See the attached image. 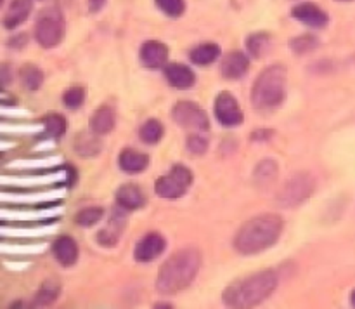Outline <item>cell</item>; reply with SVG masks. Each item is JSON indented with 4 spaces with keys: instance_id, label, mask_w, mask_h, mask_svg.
Here are the masks:
<instances>
[{
    "instance_id": "6da1fadb",
    "label": "cell",
    "mask_w": 355,
    "mask_h": 309,
    "mask_svg": "<svg viewBox=\"0 0 355 309\" xmlns=\"http://www.w3.org/2000/svg\"><path fill=\"white\" fill-rule=\"evenodd\" d=\"M201 267V253L194 247H186L173 253L162 264L156 278V290L159 294L173 295L189 287Z\"/></svg>"
},
{
    "instance_id": "7a4b0ae2",
    "label": "cell",
    "mask_w": 355,
    "mask_h": 309,
    "mask_svg": "<svg viewBox=\"0 0 355 309\" xmlns=\"http://www.w3.org/2000/svg\"><path fill=\"white\" fill-rule=\"evenodd\" d=\"M276 287L277 274L274 271H259L232 281L224 292V304L234 309L255 308L267 301L274 294Z\"/></svg>"
},
{
    "instance_id": "3957f363",
    "label": "cell",
    "mask_w": 355,
    "mask_h": 309,
    "mask_svg": "<svg viewBox=\"0 0 355 309\" xmlns=\"http://www.w3.org/2000/svg\"><path fill=\"white\" fill-rule=\"evenodd\" d=\"M283 233V217L277 214H260L246 221L234 238V249L243 256L260 253L272 247Z\"/></svg>"
},
{
    "instance_id": "277c9868",
    "label": "cell",
    "mask_w": 355,
    "mask_h": 309,
    "mask_svg": "<svg viewBox=\"0 0 355 309\" xmlns=\"http://www.w3.org/2000/svg\"><path fill=\"white\" fill-rule=\"evenodd\" d=\"M288 69L283 65H270L257 76L252 89V103L257 110H274L286 97Z\"/></svg>"
},
{
    "instance_id": "5b68a950",
    "label": "cell",
    "mask_w": 355,
    "mask_h": 309,
    "mask_svg": "<svg viewBox=\"0 0 355 309\" xmlns=\"http://www.w3.org/2000/svg\"><path fill=\"white\" fill-rule=\"evenodd\" d=\"M66 197V187H40V190H14L0 187V205L14 207H33V205H52Z\"/></svg>"
},
{
    "instance_id": "8992f818",
    "label": "cell",
    "mask_w": 355,
    "mask_h": 309,
    "mask_svg": "<svg viewBox=\"0 0 355 309\" xmlns=\"http://www.w3.org/2000/svg\"><path fill=\"white\" fill-rule=\"evenodd\" d=\"M71 179L69 169L54 170V172H21V174H0V187H14V190H40L52 187Z\"/></svg>"
},
{
    "instance_id": "52a82bcc",
    "label": "cell",
    "mask_w": 355,
    "mask_h": 309,
    "mask_svg": "<svg viewBox=\"0 0 355 309\" xmlns=\"http://www.w3.org/2000/svg\"><path fill=\"white\" fill-rule=\"evenodd\" d=\"M64 30L66 24L61 10L55 7H49L38 14L37 23H35V38L42 47L52 49L61 44Z\"/></svg>"
},
{
    "instance_id": "ba28073f",
    "label": "cell",
    "mask_w": 355,
    "mask_h": 309,
    "mask_svg": "<svg viewBox=\"0 0 355 309\" xmlns=\"http://www.w3.org/2000/svg\"><path fill=\"white\" fill-rule=\"evenodd\" d=\"M315 190L314 177L309 172H297L284 183L277 194V201L284 208H295L307 201Z\"/></svg>"
},
{
    "instance_id": "9c48e42d",
    "label": "cell",
    "mask_w": 355,
    "mask_h": 309,
    "mask_svg": "<svg viewBox=\"0 0 355 309\" xmlns=\"http://www.w3.org/2000/svg\"><path fill=\"white\" fill-rule=\"evenodd\" d=\"M193 184V172L186 165H173L166 176H162L155 184V191L159 198L175 200L180 198Z\"/></svg>"
},
{
    "instance_id": "30bf717a",
    "label": "cell",
    "mask_w": 355,
    "mask_h": 309,
    "mask_svg": "<svg viewBox=\"0 0 355 309\" xmlns=\"http://www.w3.org/2000/svg\"><path fill=\"white\" fill-rule=\"evenodd\" d=\"M62 214V205L52 203L49 207H0V221L6 222H40L52 221Z\"/></svg>"
},
{
    "instance_id": "8fae6325",
    "label": "cell",
    "mask_w": 355,
    "mask_h": 309,
    "mask_svg": "<svg viewBox=\"0 0 355 309\" xmlns=\"http://www.w3.org/2000/svg\"><path fill=\"white\" fill-rule=\"evenodd\" d=\"M172 117L180 127L193 132H207L210 128V120L203 108L193 101H179L172 110Z\"/></svg>"
},
{
    "instance_id": "7c38bea8",
    "label": "cell",
    "mask_w": 355,
    "mask_h": 309,
    "mask_svg": "<svg viewBox=\"0 0 355 309\" xmlns=\"http://www.w3.org/2000/svg\"><path fill=\"white\" fill-rule=\"evenodd\" d=\"M215 117L224 127H238L243 124V110L231 92H220L215 99Z\"/></svg>"
},
{
    "instance_id": "4fadbf2b",
    "label": "cell",
    "mask_w": 355,
    "mask_h": 309,
    "mask_svg": "<svg viewBox=\"0 0 355 309\" xmlns=\"http://www.w3.org/2000/svg\"><path fill=\"white\" fill-rule=\"evenodd\" d=\"M58 231L55 224L40 226H2L0 224V240H37L54 235Z\"/></svg>"
},
{
    "instance_id": "5bb4252c",
    "label": "cell",
    "mask_w": 355,
    "mask_h": 309,
    "mask_svg": "<svg viewBox=\"0 0 355 309\" xmlns=\"http://www.w3.org/2000/svg\"><path fill=\"white\" fill-rule=\"evenodd\" d=\"M166 249V240L165 236L159 235V233L153 231L148 235L142 236L137 242L134 249V257L139 262H149V260H155L165 252Z\"/></svg>"
},
{
    "instance_id": "9a60e30c",
    "label": "cell",
    "mask_w": 355,
    "mask_h": 309,
    "mask_svg": "<svg viewBox=\"0 0 355 309\" xmlns=\"http://www.w3.org/2000/svg\"><path fill=\"white\" fill-rule=\"evenodd\" d=\"M127 212L128 210H125V208L120 207V205L114 208L113 214H111L107 228L101 229V231L97 233V242H99L101 245L104 247L116 245L118 238H120V233L123 231L125 224H127Z\"/></svg>"
},
{
    "instance_id": "2e32d148",
    "label": "cell",
    "mask_w": 355,
    "mask_h": 309,
    "mask_svg": "<svg viewBox=\"0 0 355 309\" xmlns=\"http://www.w3.org/2000/svg\"><path fill=\"white\" fill-rule=\"evenodd\" d=\"M291 16L311 28H324L329 23V16L326 14V10H322L321 7L312 2L295 6L293 10H291Z\"/></svg>"
},
{
    "instance_id": "e0dca14e",
    "label": "cell",
    "mask_w": 355,
    "mask_h": 309,
    "mask_svg": "<svg viewBox=\"0 0 355 309\" xmlns=\"http://www.w3.org/2000/svg\"><path fill=\"white\" fill-rule=\"evenodd\" d=\"M250 68V59L245 52L232 51L222 58L220 62V73L222 76L229 80H238L246 75Z\"/></svg>"
},
{
    "instance_id": "ac0fdd59",
    "label": "cell",
    "mask_w": 355,
    "mask_h": 309,
    "mask_svg": "<svg viewBox=\"0 0 355 309\" xmlns=\"http://www.w3.org/2000/svg\"><path fill=\"white\" fill-rule=\"evenodd\" d=\"M166 59H168V47L163 42L149 40L141 47V61L146 68H163L166 65Z\"/></svg>"
},
{
    "instance_id": "d6986e66",
    "label": "cell",
    "mask_w": 355,
    "mask_h": 309,
    "mask_svg": "<svg viewBox=\"0 0 355 309\" xmlns=\"http://www.w3.org/2000/svg\"><path fill=\"white\" fill-rule=\"evenodd\" d=\"M165 78L170 85L179 90L191 89L196 82V75H194L193 69L186 65H179V62L165 65Z\"/></svg>"
},
{
    "instance_id": "ffe728a7",
    "label": "cell",
    "mask_w": 355,
    "mask_h": 309,
    "mask_svg": "<svg viewBox=\"0 0 355 309\" xmlns=\"http://www.w3.org/2000/svg\"><path fill=\"white\" fill-rule=\"evenodd\" d=\"M31 10H33V0H12L3 16L2 24L7 30H14L30 17Z\"/></svg>"
},
{
    "instance_id": "44dd1931",
    "label": "cell",
    "mask_w": 355,
    "mask_h": 309,
    "mask_svg": "<svg viewBox=\"0 0 355 309\" xmlns=\"http://www.w3.org/2000/svg\"><path fill=\"white\" fill-rule=\"evenodd\" d=\"M118 165H120V169L123 172L139 174L148 169L149 155L148 153L137 151L134 148H125L121 149L120 156H118Z\"/></svg>"
},
{
    "instance_id": "7402d4cb",
    "label": "cell",
    "mask_w": 355,
    "mask_h": 309,
    "mask_svg": "<svg viewBox=\"0 0 355 309\" xmlns=\"http://www.w3.org/2000/svg\"><path fill=\"white\" fill-rule=\"evenodd\" d=\"M52 252H54L58 262L64 267L73 266L78 259V245L68 235H62L55 240L54 245H52Z\"/></svg>"
},
{
    "instance_id": "603a6c76",
    "label": "cell",
    "mask_w": 355,
    "mask_h": 309,
    "mask_svg": "<svg viewBox=\"0 0 355 309\" xmlns=\"http://www.w3.org/2000/svg\"><path fill=\"white\" fill-rule=\"evenodd\" d=\"M61 156H44V158H24V160H14L10 162V170H19V172H40L45 169H54V167L61 165Z\"/></svg>"
},
{
    "instance_id": "cb8c5ba5",
    "label": "cell",
    "mask_w": 355,
    "mask_h": 309,
    "mask_svg": "<svg viewBox=\"0 0 355 309\" xmlns=\"http://www.w3.org/2000/svg\"><path fill=\"white\" fill-rule=\"evenodd\" d=\"M116 203L125 210H137L146 203V197L142 190L135 184H123L116 191Z\"/></svg>"
},
{
    "instance_id": "d4e9b609",
    "label": "cell",
    "mask_w": 355,
    "mask_h": 309,
    "mask_svg": "<svg viewBox=\"0 0 355 309\" xmlns=\"http://www.w3.org/2000/svg\"><path fill=\"white\" fill-rule=\"evenodd\" d=\"M114 124H116V113L113 108L104 104L90 118V131L96 132L97 135H106L113 131Z\"/></svg>"
},
{
    "instance_id": "484cf974",
    "label": "cell",
    "mask_w": 355,
    "mask_h": 309,
    "mask_svg": "<svg viewBox=\"0 0 355 309\" xmlns=\"http://www.w3.org/2000/svg\"><path fill=\"white\" fill-rule=\"evenodd\" d=\"M47 249L45 243H23V240H6L0 242V253L6 256H35Z\"/></svg>"
},
{
    "instance_id": "4316f807",
    "label": "cell",
    "mask_w": 355,
    "mask_h": 309,
    "mask_svg": "<svg viewBox=\"0 0 355 309\" xmlns=\"http://www.w3.org/2000/svg\"><path fill=\"white\" fill-rule=\"evenodd\" d=\"M277 174H279L277 163L274 162V160L267 158L257 163L255 170H253V181H255L257 187L266 190V187L272 186L274 181L277 179Z\"/></svg>"
},
{
    "instance_id": "83f0119b",
    "label": "cell",
    "mask_w": 355,
    "mask_h": 309,
    "mask_svg": "<svg viewBox=\"0 0 355 309\" xmlns=\"http://www.w3.org/2000/svg\"><path fill=\"white\" fill-rule=\"evenodd\" d=\"M101 148H103V142L96 132H82V134L76 135L75 151L80 156H96L99 155Z\"/></svg>"
},
{
    "instance_id": "f1b7e54d",
    "label": "cell",
    "mask_w": 355,
    "mask_h": 309,
    "mask_svg": "<svg viewBox=\"0 0 355 309\" xmlns=\"http://www.w3.org/2000/svg\"><path fill=\"white\" fill-rule=\"evenodd\" d=\"M218 56H220V47H218L217 44H210V42H208V44H201L198 45V47H194L193 51H191L189 58L194 65L207 66L211 65L214 61H217Z\"/></svg>"
},
{
    "instance_id": "f546056e",
    "label": "cell",
    "mask_w": 355,
    "mask_h": 309,
    "mask_svg": "<svg viewBox=\"0 0 355 309\" xmlns=\"http://www.w3.org/2000/svg\"><path fill=\"white\" fill-rule=\"evenodd\" d=\"M61 294V285L55 280H47L42 283V287L38 288L37 295H35L33 306H51L55 299Z\"/></svg>"
},
{
    "instance_id": "4dcf8cb0",
    "label": "cell",
    "mask_w": 355,
    "mask_h": 309,
    "mask_svg": "<svg viewBox=\"0 0 355 309\" xmlns=\"http://www.w3.org/2000/svg\"><path fill=\"white\" fill-rule=\"evenodd\" d=\"M163 128L162 122L156 120V118H151V120H146L144 124L139 128V135H141V141L146 142V144H156V142L162 141L163 137Z\"/></svg>"
},
{
    "instance_id": "1f68e13d",
    "label": "cell",
    "mask_w": 355,
    "mask_h": 309,
    "mask_svg": "<svg viewBox=\"0 0 355 309\" xmlns=\"http://www.w3.org/2000/svg\"><path fill=\"white\" fill-rule=\"evenodd\" d=\"M19 78L24 89L38 90L42 87V83H44V73H42V69L38 66L24 65L19 69Z\"/></svg>"
},
{
    "instance_id": "d6a6232c",
    "label": "cell",
    "mask_w": 355,
    "mask_h": 309,
    "mask_svg": "<svg viewBox=\"0 0 355 309\" xmlns=\"http://www.w3.org/2000/svg\"><path fill=\"white\" fill-rule=\"evenodd\" d=\"M270 45V35L269 33H253L246 38V49L253 58H260L267 52Z\"/></svg>"
},
{
    "instance_id": "836d02e7",
    "label": "cell",
    "mask_w": 355,
    "mask_h": 309,
    "mask_svg": "<svg viewBox=\"0 0 355 309\" xmlns=\"http://www.w3.org/2000/svg\"><path fill=\"white\" fill-rule=\"evenodd\" d=\"M44 131V124H10L0 122V134H37Z\"/></svg>"
},
{
    "instance_id": "e575fe53",
    "label": "cell",
    "mask_w": 355,
    "mask_h": 309,
    "mask_svg": "<svg viewBox=\"0 0 355 309\" xmlns=\"http://www.w3.org/2000/svg\"><path fill=\"white\" fill-rule=\"evenodd\" d=\"M42 124H44L45 135H49V137H61V135L66 132L64 117H61V115H58V113L47 115Z\"/></svg>"
},
{
    "instance_id": "d590c367",
    "label": "cell",
    "mask_w": 355,
    "mask_h": 309,
    "mask_svg": "<svg viewBox=\"0 0 355 309\" xmlns=\"http://www.w3.org/2000/svg\"><path fill=\"white\" fill-rule=\"evenodd\" d=\"M103 215H104L103 207H87L76 214L75 221L76 224L82 226V228H90V226H96L97 222L103 219Z\"/></svg>"
},
{
    "instance_id": "8d00e7d4",
    "label": "cell",
    "mask_w": 355,
    "mask_h": 309,
    "mask_svg": "<svg viewBox=\"0 0 355 309\" xmlns=\"http://www.w3.org/2000/svg\"><path fill=\"white\" fill-rule=\"evenodd\" d=\"M290 47L295 54H307L319 47V42L314 35H300L290 42Z\"/></svg>"
},
{
    "instance_id": "74e56055",
    "label": "cell",
    "mask_w": 355,
    "mask_h": 309,
    "mask_svg": "<svg viewBox=\"0 0 355 309\" xmlns=\"http://www.w3.org/2000/svg\"><path fill=\"white\" fill-rule=\"evenodd\" d=\"M156 6L162 12H165L170 17L182 16L186 10V3L184 0H156Z\"/></svg>"
},
{
    "instance_id": "f35d334b",
    "label": "cell",
    "mask_w": 355,
    "mask_h": 309,
    "mask_svg": "<svg viewBox=\"0 0 355 309\" xmlns=\"http://www.w3.org/2000/svg\"><path fill=\"white\" fill-rule=\"evenodd\" d=\"M62 103L69 108V110H76L85 103V89L82 87H71L62 96Z\"/></svg>"
},
{
    "instance_id": "ab89813d",
    "label": "cell",
    "mask_w": 355,
    "mask_h": 309,
    "mask_svg": "<svg viewBox=\"0 0 355 309\" xmlns=\"http://www.w3.org/2000/svg\"><path fill=\"white\" fill-rule=\"evenodd\" d=\"M187 149H189V153H193V155H203L208 149V139L205 137V135H201L200 132L191 134L189 137H187Z\"/></svg>"
},
{
    "instance_id": "60d3db41",
    "label": "cell",
    "mask_w": 355,
    "mask_h": 309,
    "mask_svg": "<svg viewBox=\"0 0 355 309\" xmlns=\"http://www.w3.org/2000/svg\"><path fill=\"white\" fill-rule=\"evenodd\" d=\"M28 111L23 110V108H16V106H3L0 104V118H21L26 117Z\"/></svg>"
},
{
    "instance_id": "b9f144b4",
    "label": "cell",
    "mask_w": 355,
    "mask_h": 309,
    "mask_svg": "<svg viewBox=\"0 0 355 309\" xmlns=\"http://www.w3.org/2000/svg\"><path fill=\"white\" fill-rule=\"evenodd\" d=\"M12 82V69L9 65H0V85H9Z\"/></svg>"
},
{
    "instance_id": "7bdbcfd3",
    "label": "cell",
    "mask_w": 355,
    "mask_h": 309,
    "mask_svg": "<svg viewBox=\"0 0 355 309\" xmlns=\"http://www.w3.org/2000/svg\"><path fill=\"white\" fill-rule=\"evenodd\" d=\"M274 132L269 131V128H260V131H255L252 134L253 141H267V139L272 137Z\"/></svg>"
},
{
    "instance_id": "ee69618b",
    "label": "cell",
    "mask_w": 355,
    "mask_h": 309,
    "mask_svg": "<svg viewBox=\"0 0 355 309\" xmlns=\"http://www.w3.org/2000/svg\"><path fill=\"white\" fill-rule=\"evenodd\" d=\"M26 42H28V37L26 35H17V37H14V38H10V42H9V45L10 47H23V45H26Z\"/></svg>"
},
{
    "instance_id": "f6af8a7d",
    "label": "cell",
    "mask_w": 355,
    "mask_h": 309,
    "mask_svg": "<svg viewBox=\"0 0 355 309\" xmlns=\"http://www.w3.org/2000/svg\"><path fill=\"white\" fill-rule=\"evenodd\" d=\"M107 0H89V10L90 12H99L104 6H106Z\"/></svg>"
},
{
    "instance_id": "bcb514c9",
    "label": "cell",
    "mask_w": 355,
    "mask_h": 309,
    "mask_svg": "<svg viewBox=\"0 0 355 309\" xmlns=\"http://www.w3.org/2000/svg\"><path fill=\"white\" fill-rule=\"evenodd\" d=\"M14 142H9V141H0V151H6V149L12 148Z\"/></svg>"
},
{
    "instance_id": "7dc6e473",
    "label": "cell",
    "mask_w": 355,
    "mask_h": 309,
    "mask_svg": "<svg viewBox=\"0 0 355 309\" xmlns=\"http://www.w3.org/2000/svg\"><path fill=\"white\" fill-rule=\"evenodd\" d=\"M350 304H352L355 308V290L352 292V294H350Z\"/></svg>"
},
{
    "instance_id": "c3c4849f",
    "label": "cell",
    "mask_w": 355,
    "mask_h": 309,
    "mask_svg": "<svg viewBox=\"0 0 355 309\" xmlns=\"http://www.w3.org/2000/svg\"><path fill=\"white\" fill-rule=\"evenodd\" d=\"M336 2H352V0H336Z\"/></svg>"
},
{
    "instance_id": "681fc988",
    "label": "cell",
    "mask_w": 355,
    "mask_h": 309,
    "mask_svg": "<svg viewBox=\"0 0 355 309\" xmlns=\"http://www.w3.org/2000/svg\"><path fill=\"white\" fill-rule=\"evenodd\" d=\"M3 2H6V0H0V7H2V6H3Z\"/></svg>"
}]
</instances>
